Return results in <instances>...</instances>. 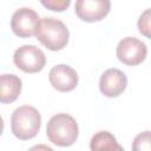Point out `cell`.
<instances>
[{"label":"cell","mask_w":151,"mask_h":151,"mask_svg":"<svg viewBox=\"0 0 151 151\" xmlns=\"http://www.w3.org/2000/svg\"><path fill=\"white\" fill-rule=\"evenodd\" d=\"M34 35L37 39L50 51L63 50L70 38L68 28L66 25L55 18H42L39 19Z\"/></svg>","instance_id":"cell-1"},{"label":"cell","mask_w":151,"mask_h":151,"mask_svg":"<svg viewBox=\"0 0 151 151\" xmlns=\"http://www.w3.org/2000/svg\"><path fill=\"white\" fill-rule=\"evenodd\" d=\"M2 132H4V120H2V118L0 116V136L2 134Z\"/></svg>","instance_id":"cell-15"},{"label":"cell","mask_w":151,"mask_h":151,"mask_svg":"<svg viewBox=\"0 0 151 151\" xmlns=\"http://www.w3.org/2000/svg\"><path fill=\"white\" fill-rule=\"evenodd\" d=\"M138 29L143 35H145L146 38H150V9L149 8L145 9V12L139 17Z\"/></svg>","instance_id":"cell-14"},{"label":"cell","mask_w":151,"mask_h":151,"mask_svg":"<svg viewBox=\"0 0 151 151\" xmlns=\"http://www.w3.org/2000/svg\"><path fill=\"white\" fill-rule=\"evenodd\" d=\"M127 86L126 74L118 68L106 70L99 79V90L103 96L107 98H116L120 96Z\"/></svg>","instance_id":"cell-8"},{"label":"cell","mask_w":151,"mask_h":151,"mask_svg":"<svg viewBox=\"0 0 151 151\" xmlns=\"http://www.w3.org/2000/svg\"><path fill=\"white\" fill-rule=\"evenodd\" d=\"M41 5L53 12H64L70 7L71 0H39Z\"/></svg>","instance_id":"cell-12"},{"label":"cell","mask_w":151,"mask_h":151,"mask_svg":"<svg viewBox=\"0 0 151 151\" xmlns=\"http://www.w3.org/2000/svg\"><path fill=\"white\" fill-rule=\"evenodd\" d=\"M41 116L39 111L29 105H24L14 110L11 117L12 133L20 140H29L40 131Z\"/></svg>","instance_id":"cell-3"},{"label":"cell","mask_w":151,"mask_h":151,"mask_svg":"<svg viewBox=\"0 0 151 151\" xmlns=\"http://www.w3.org/2000/svg\"><path fill=\"white\" fill-rule=\"evenodd\" d=\"M22 87L21 79L15 74L0 76V103L9 104L18 99Z\"/></svg>","instance_id":"cell-10"},{"label":"cell","mask_w":151,"mask_h":151,"mask_svg":"<svg viewBox=\"0 0 151 151\" xmlns=\"http://www.w3.org/2000/svg\"><path fill=\"white\" fill-rule=\"evenodd\" d=\"M38 21L39 15L35 11L28 7H22L13 13L11 19V28L19 38H31L34 35Z\"/></svg>","instance_id":"cell-7"},{"label":"cell","mask_w":151,"mask_h":151,"mask_svg":"<svg viewBox=\"0 0 151 151\" xmlns=\"http://www.w3.org/2000/svg\"><path fill=\"white\" fill-rule=\"evenodd\" d=\"M48 80L57 91L70 92L78 85V74L71 66L60 64L51 68L48 73Z\"/></svg>","instance_id":"cell-9"},{"label":"cell","mask_w":151,"mask_h":151,"mask_svg":"<svg viewBox=\"0 0 151 151\" xmlns=\"http://www.w3.org/2000/svg\"><path fill=\"white\" fill-rule=\"evenodd\" d=\"M116 54L123 64L127 66H136L145 60L147 55V47L139 39L134 37H126L118 42Z\"/></svg>","instance_id":"cell-5"},{"label":"cell","mask_w":151,"mask_h":151,"mask_svg":"<svg viewBox=\"0 0 151 151\" xmlns=\"http://www.w3.org/2000/svg\"><path fill=\"white\" fill-rule=\"evenodd\" d=\"M46 134L48 140L57 146H71L78 139V124L76 119L70 114H54L47 123Z\"/></svg>","instance_id":"cell-2"},{"label":"cell","mask_w":151,"mask_h":151,"mask_svg":"<svg viewBox=\"0 0 151 151\" xmlns=\"http://www.w3.org/2000/svg\"><path fill=\"white\" fill-rule=\"evenodd\" d=\"M133 150H150V131H144L143 133L138 134L132 144Z\"/></svg>","instance_id":"cell-13"},{"label":"cell","mask_w":151,"mask_h":151,"mask_svg":"<svg viewBox=\"0 0 151 151\" xmlns=\"http://www.w3.org/2000/svg\"><path fill=\"white\" fill-rule=\"evenodd\" d=\"M111 9V0H77L74 12L85 22L103 20Z\"/></svg>","instance_id":"cell-6"},{"label":"cell","mask_w":151,"mask_h":151,"mask_svg":"<svg viewBox=\"0 0 151 151\" xmlns=\"http://www.w3.org/2000/svg\"><path fill=\"white\" fill-rule=\"evenodd\" d=\"M90 149L92 151H103V150H123L118 144L116 137L109 131H99L92 136L90 142Z\"/></svg>","instance_id":"cell-11"},{"label":"cell","mask_w":151,"mask_h":151,"mask_svg":"<svg viewBox=\"0 0 151 151\" xmlns=\"http://www.w3.org/2000/svg\"><path fill=\"white\" fill-rule=\"evenodd\" d=\"M13 63L25 73H37L45 67L46 57L37 46L24 45L15 50L13 54Z\"/></svg>","instance_id":"cell-4"}]
</instances>
